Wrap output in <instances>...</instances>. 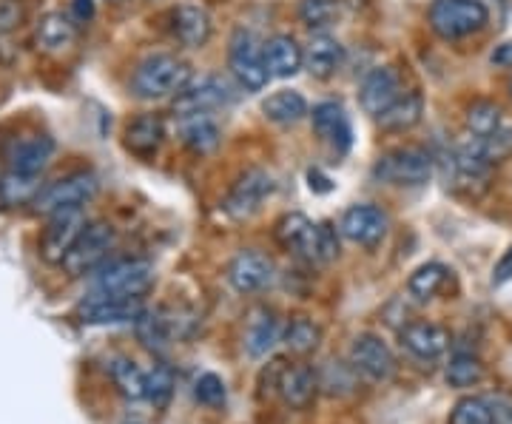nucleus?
<instances>
[{"instance_id":"f257e3e1","label":"nucleus","mask_w":512,"mask_h":424,"mask_svg":"<svg viewBox=\"0 0 512 424\" xmlns=\"http://www.w3.org/2000/svg\"><path fill=\"white\" fill-rule=\"evenodd\" d=\"M194 69L191 63L177 55H151L146 57L131 74V92L140 100H163L174 97L191 86Z\"/></svg>"},{"instance_id":"f03ea898","label":"nucleus","mask_w":512,"mask_h":424,"mask_svg":"<svg viewBox=\"0 0 512 424\" xmlns=\"http://www.w3.org/2000/svg\"><path fill=\"white\" fill-rule=\"evenodd\" d=\"M427 20L444 40H461L481 32L490 23V12L481 0H433Z\"/></svg>"},{"instance_id":"7ed1b4c3","label":"nucleus","mask_w":512,"mask_h":424,"mask_svg":"<svg viewBox=\"0 0 512 424\" xmlns=\"http://www.w3.org/2000/svg\"><path fill=\"white\" fill-rule=\"evenodd\" d=\"M154 285V265L148 259H114L94 277V294L143 299Z\"/></svg>"},{"instance_id":"20e7f679","label":"nucleus","mask_w":512,"mask_h":424,"mask_svg":"<svg viewBox=\"0 0 512 424\" xmlns=\"http://www.w3.org/2000/svg\"><path fill=\"white\" fill-rule=\"evenodd\" d=\"M114 242H117V234L109 222H89L86 231L72 245V251L63 259L66 274L69 277H86V274L97 271L109 259Z\"/></svg>"},{"instance_id":"39448f33","label":"nucleus","mask_w":512,"mask_h":424,"mask_svg":"<svg viewBox=\"0 0 512 424\" xmlns=\"http://www.w3.org/2000/svg\"><path fill=\"white\" fill-rule=\"evenodd\" d=\"M97 188H100V180L92 171H74L69 177H60L46 188H40V194L32 205H35L37 214L52 217L57 211H66V208H83L97 194Z\"/></svg>"},{"instance_id":"423d86ee","label":"nucleus","mask_w":512,"mask_h":424,"mask_svg":"<svg viewBox=\"0 0 512 424\" xmlns=\"http://www.w3.org/2000/svg\"><path fill=\"white\" fill-rule=\"evenodd\" d=\"M228 66L237 77V83L248 92H259L268 86V66H265V55H262V46L254 37V32L248 29H234L231 43H228Z\"/></svg>"},{"instance_id":"0eeeda50","label":"nucleus","mask_w":512,"mask_h":424,"mask_svg":"<svg viewBox=\"0 0 512 424\" xmlns=\"http://www.w3.org/2000/svg\"><path fill=\"white\" fill-rule=\"evenodd\" d=\"M433 174V157L419 146L393 148L379 157L373 177L390 185H424Z\"/></svg>"},{"instance_id":"6e6552de","label":"nucleus","mask_w":512,"mask_h":424,"mask_svg":"<svg viewBox=\"0 0 512 424\" xmlns=\"http://www.w3.org/2000/svg\"><path fill=\"white\" fill-rule=\"evenodd\" d=\"M271 194H274V177L265 168H245L231 185L222 208L231 220H251Z\"/></svg>"},{"instance_id":"1a4fd4ad","label":"nucleus","mask_w":512,"mask_h":424,"mask_svg":"<svg viewBox=\"0 0 512 424\" xmlns=\"http://www.w3.org/2000/svg\"><path fill=\"white\" fill-rule=\"evenodd\" d=\"M350 365L365 376L367 382H390L396 376V356L387 348V342L376 333H359L350 345Z\"/></svg>"},{"instance_id":"9d476101","label":"nucleus","mask_w":512,"mask_h":424,"mask_svg":"<svg viewBox=\"0 0 512 424\" xmlns=\"http://www.w3.org/2000/svg\"><path fill=\"white\" fill-rule=\"evenodd\" d=\"M86 214H83V208H66V211H57L49 217V225H46V231H43V240H40V254L46 262H60L63 265V259L66 254L72 251V245L77 242V237L86 231Z\"/></svg>"},{"instance_id":"9b49d317","label":"nucleus","mask_w":512,"mask_h":424,"mask_svg":"<svg viewBox=\"0 0 512 424\" xmlns=\"http://www.w3.org/2000/svg\"><path fill=\"white\" fill-rule=\"evenodd\" d=\"M390 220L379 205H350L339 220V234L362 248H376L387 237Z\"/></svg>"},{"instance_id":"f8f14e48","label":"nucleus","mask_w":512,"mask_h":424,"mask_svg":"<svg viewBox=\"0 0 512 424\" xmlns=\"http://www.w3.org/2000/svg\"><path fill=\"white\" fill-rule=\"evenodd\" d=\"M311 123L316 137L333 151V154H348L350 143H353V129H350V117L342 103H316L311 111Z\"/></svg>"},{"instance_id":"ddd939ff","label":"nucleus","mask_w":512,"mask_h":424,"mask_svg":"<svg viewBox=\"0 0 512 424\" xmlns=\"http://www.w3.org/2000/svg\"><path fill=\"white\" fill-rule=\"evenodd\" d=\"M225 277L237 294H256L274 282V262L254 248H248V251H239L237 257L228 262Z\"/></svg>"},{"instance_id":"4468645a","label":"nucleus","mask_w":512,"mask_h":424,"mask_svg":"<svg viewBox=\"0 0 512 424\" xmlns=\"http://www.w3.org/2000/svg\"><path fill=\"white\" fill-rule=\"evenodd\" d=\"M77 314L86 325H123V322H137V316L143 314V305L134 296L92 294L80 305Z\"/></svg>"},{"instance_id":"2eb2a0df","label":"nucleus","mask_w":512,"mask_h":424,"mask_svg":"<svg viewBox=\"0 0 512 424\" xmlns=\"http://www.w3.org/2000/svg\"><path fill=\"white\" fill-rule=\"evenodd\" d=\"M234 100V92L231 86L222 80V77H202L200 83L188 86L183 92L177 94L174 100V111L185 117V114H208V111L222 109Z\"/></svg>"},{"instance_id":"dca6fc26","label":"nucleus","mask_w":512,"mask_h":424,"mask_svg":"<svg viewBox=\"0 0 512 424\" xmlns=\"http://www.w3.org/2000/svg\"><path fill=\"white\" fill-rule=\"evenodd\" d=\"M282 339V322L276 316L274 308L268 305H256L254 311L248 314L245 322V333H242V348L251 359H262L274 351L276 342Z\"/></svg>"},{"instance_id":"f3484780","label":"nucleus","mask_w":512,"mask_h":424,"mask_svg":"<svg viewBox=\"0 0 512 424\" xmlns=\"http://www.w3.org/2000/svg\"><path fill=\"white\" fill-rule=\"evenodd\" d=\"M402 77L390 66H379L367 74L362 89H359V103L370 117H379L402 97Z\"/></svg>"},{"instance_id":"a211bd4d","label":"nucleus","mask_w":512,"mask_h":424,"mask_svg":"<svg viewBox=\"0 0 512 424\" xmlns=\"http://www.w3.org/2000/svg\"><path fill=\"white\" fill-rule=\"evenodd\" d=\"M399 339L404 351L416 356L419 362H436L450 348V333L436 322H410L402 328Z\"/></svg>"},{"instance_id":"6ab92c4d","label":"nucleus","mask_w":512,"mask_h":424,"mask_svg":"<svg viewBox=\"0 0 512 424\" xmlns=\"http://www.w3.org/2000/svg\"><path fill=\"white\" fill-rule=\"evenodd\" d=\"M171 32L177 37V43L185 46V49H202L208 40H211V15L202 9V6H194V3H183L171 12Z\"/></svg>"},{"instance_id":"aec40b11","label":"nucleus","mask_w":512,"mask_h":424,"mask_svg":"<svg viewBox=\"0 0 512 424\" xmlns=\"http://www.w3.org/2000/svg\"><path fill=\"white\" fill-rule=\"evenodd\" d=\"M319 370H313L311 365L299 362V365H288L282 382H279V396L282 402L293 410H308L319 393Z\"/></svg>"},{"instance_id":"412c9836","label":"nucleus","mask_w":512,"mask_h":424,"mask_svg":"<svg viewBox=\"0 0 512 424\" xmlns=\"http://www.w3.org/2000/svg\"><path fill=\"white\" fill-rule=\"evenodd\" d=\"M74 40H77V23L63 12H49L37 20L35 46L43 55H63L72 49Z\"/></svg>"},{"instance_id":"4be33fe9","label":"nucleus","mask_w":512,"mask_h":424,"mask_svg":"<svg viewBox=\"0 0 512 424\" xmlns=\"http://www.w3.org/2000/svg\"><path fill=\"white\" fill-rule=\"evenodd\" d=\"M342 63H345V46L328 32H316L305 46V69L319 80L333 77L342 69Z\"/></svg>"},{"instance_id":"5701e85b","label":"nucleus","mask_w":512,"mask_h":424,"mask_svg":"<svg viewBox=\"0 0 512 424\" xmlns=\"http://www.w3.org/2000/svg\"><path fill=\"white\" fill-rule=\"evenodd\" d=\"M262 55H265L268 74L279 80L293 77L305 66V49L291 35H274L268 43H262Z\"/></svg>"},{"instance_id":"b1692460","label":"nucleus","mask_w":512,"mask_h":424,"mask_svg":"<svg viewBox=\"0 0 512 424\" xmlns=\"http://www.w3.org/2000/svg\"><path fill=\"white\" fill-rule=\"evenodd\" d=\"M52 154H55V140L52 137H46V134L26 137V140H20L12 148V154H9V171L40 177L46 171V166H49Z\"/></svg>"},{"instance_id":"393cba45","label":"nucleus","mask_w":512,"mask_h":424,"mask_svg":"<svg viewBox=\"0 0 512 424\" xmlns=\"http://www.w3.org/2000/svg\"><path fill=\"white\" fill-rule=\"evenodd\" d=\"M165 140V123L160 114H140L126 126V148L131 154L151 160Z\"/></svg>"},{"instance_id":"a878e982","label":"nucleus","mask_w":512,"mask_h":424,"mask_svg":"<svg viewBox=\"0 0 512 424\" xmlns=\"http://www.w3.org/2000/svg\"><path fill=\"white\" fill-rule=\"evenodd\" d=\"M137 336H140V342L146 345L148 351H157L163 353L171 348V342H174V336H180L177 331V316L165 314V311H143V314L137 316Z\"/></svg>"},{"instance_id":"bb28decb","label":"nucleus","mask_w":512,"mask_h":424,"mask_svg":"<svg viewBox=\"0 0 512 424\" xmlns=\"http://www.w3.org/2000/svg\"><path fill=\"white\" fill-rule=\"evenodd\" d=\"M180 120H183L180 123V137H183V143L194 154H211V151H217L222 131L214 123L211 114H185Z\"/></svg>"},{"instance_id":"cd10ccee","label":"nucleus","mask_w":512,"mask_h":424,"mask_svg":"<svg viewBox=\"0 0 512 424\" xmlns=\"http://www.w3.org/2000/svg\"><path fill=\"white\" fill-rule=\"evenodd\" d=\"M421 114H424V100H421L419 92H404L390 109L379 114V126L384 131H393V134H402V131H410L413 126L421 123Z\"/></svg>"},{"instance_id":"c85d7f7f","label":"nucleus","mask_w":512,"mask_h":424,"mask_svg":"<svg viewBox=\"0 0 512 424\" xmlns=\"http://www.w3.org/2000/svg\"><path fill=\"white\" fill-rule=\"evenodd\" d=\"M262 114L276 123V126H296L302 117H308V100L299 92H291V89H282V92H274L265 103H262Z\"/></svg>"},{"instance_id":"c756f323","label":"nucleus","mask_w":512,"mask_h":424,"mask_svg":"<svg viewBox=\"0 0 512 424\" xmlns=\"http://www.w3.org/2000/svg\"><path fill=\"white\" fill-rule=\"evenodd\" d=\"M296 257H302L305 262H311V265L313 262H316V265H330L333 259L339 257V234H336V228H333L330 222L313 225L308 240L299 248Z\"/></svg>"},{"instance_id":"7c9ffc66","label":"nucleus","mask_w":512,"mask_h":424,"mask_svg":"<svg viewBox=\"0 0 512 424\" xmlns=\"http://www.w3.org/2000/svg\"><path fill=\"white\" fill-rule=\"evenodd\" d=\"M282 342L288 345V351L296 353V356H308L319 348L322 342V328L308 319V316H293L288 322V328L282 333Z\"/></svg>"},{"instance_id":"2f4dec72","label":"nucleus","mask_w":512,"mask_h":424,"mask_svg":"<svg viewBox=\"0 0 512 424\" xmlns=\"http://www.w3.org/2000/svg\"><path fill=\"white\" fill-rule=\"evenodd\" d=\"M319 388L328 396H353L359 388V370L345 362H325V368L319 370Z\"/></svg>"},{"instance_id":"473e14b6","label":"nucleus","mask_w":512,"mask_h":424,"mask_svg":"<svg viewBox=\"0 0 512 424\" xmlns=\"http://www.w3.org/2000/svg\"><path fill=\"white\" fill-rule=\"evenodd\" d=\"M447 277H450L447 265H441V262H427V265H421V268H416V271L410 274V279H407V291H410V296H416L419 302H427V299H433V296L444 288Z\"/></svg>"},{"instance_id":"72a5a7b5","label":"nucleus","mask_w":512,"mask_h":424,"mask_svg":"<svg viewBox=\"0 0 512 424\" xmlns=\"http://www.w3.org/2000/svg\"><path fill=\"white\" fill-rule=\"evenodd\" d=\"M313 222L305 217V214H299V211H291V214H282L274 225V240L288 251V254H299V248H302V242L308 240V234H311Z\"/></svg>"},{"instance_id":"f704fd0d","label":"nucleus","mask_w":512,"mask_h":424,"mask_svg":"<svg viewBox=\"0 0 512 424\" xmlns=\"http://www.w3.org/2000/svg\"><path fill=\"white\" fill-rule=\"evenodd\" d=\"M111 382L117 385V390L126 396V399H143L146 396V373L137 368L131 359L126 356H117L109 362Z\"/></svg>"},{"instance_id":"c9c22d12","label":"nucleus","mask_w":512,"mask_h":424,"mask_svg":"<svg viewBox=\"0 0 512 424\" xmlns=\"http://www.w3.org/2000/svg\"><path fill=\"white\" fill-rule=\"evenodd\" d=\"M37 194H40V177L9 171V174L0 180V203H6V205L35 203Z\"/></svg>"},{"instance_id":"e433bc0d","label":"nucleus","mask_w":512,"mask_h":424,"mask_svg":"<svg viewBox=\"0 0 512 424\" xmlns=\"http://www.w3.org/2000/svg\"><path fill=\"white\" fill-rule=\"evenodd\" d=\"M444 379L450 388H473L484 379V365L473 353H456L444 370Z\"/></svg>"},{"instance_id":"4c0bfd02","label":"nucleus","mask_w":512,"mask_h":424,"mask_svg":"<svg viewBox=\"0 0 512 424\" xmlns=\"http://www.w3.org/2000/svg\"><path fill=\"white\" fill-rule=\"evenodd\" d=\"M174 370L168 365H154L151 373H146V399L154 405V410H165L171 396H174Z\"/></svg>"},{"instance_id":"58836bf2","label":"nucleus","mask_w":512,"mask_h":424,"mask_svg":"<svg viewBox=\"0 0 512 424\" xmlns=\"http://www.w3.org/2000/svg\"><path fill=\"white\" fill-rule=\"evenodd\" d=\"M501 126V106L493 100H476L467 109V129L473 131V137H487Z\"/></svg>"},{"instance_id":"ea45409f","label":"nucleus","mask_w":512,"mask_h":424,"mask_svg":"<svg viewBox=\"0 0 512 424\" xmlns=\"http://www.w3.org/2000/svg\"><path fill=\"white\" fill-rule=\"evenodd\" d=\"M339 15V0H302L299 3V20L311 32H325Z\"/></svg>"},{"instance_id":"a19ab883","label":"nucleus","mask_w":512,"mask_h":424,"mask_svg":"<svg viewBox=\"0 0 512 424\" xmlns=\"http://www.w3.org/2000/svg\"><path fill=\"white\" fill-rule=\"evenodd\" d=\"M478 146H481V154H484V160H487L490 166H501V163H507V160L512 157V126H498L493 134L481 137V140H478Z\"/></svg>"},{"instance_id":"79ce46f5","label":"nucleus","mask_w":512,"mask_h":424,"mask_svg":"<svg viewBox=\"0 0 512 424\" xmlns=\"http://www.w3.org/2000/svg\"><path fill=\"white\" fill-rule=\"evenodd\" d=\"M450 424H493V413L484 396H464L458 399L453 413H450Z\"/></svg>"},{"instance_id":"37998d69","label":"nucleus","mask_w":512,"mask_h":424,"mask_svg":"<svg viewBox=\"0 0 512 424\" xmlns=\"http://www.w3.org/2000/svg\"><path fill=\"white\" fill-rule=\"evenodd\" d=\"M194 396H197L200 405L220 407L225 402V382L217 373H202L197 385H194Z\"/></svg>"},{"instance_id":"c03bdc74","label":"nucleus","mask_w":512,"mask_h":424,"mask_svg":"<svg viewBox=\"0 0 512 424\" xmlns=\"http://www.w3.org/2000/svg\"><path fill=\"white\" fill-rule=\"evenodd\" d=\"M288 370V362L285 359H271L262 373H259V396L262 399H271V396H279V382Z\"/></svg>"},{"instance_id":"a18cd8bd","label":"nucleus","mask_w":512,"mask_h":424,"mask_svg":"<svg viewBox=\"0 0 512 424\" xmlns=\"http://www.w3.org/2000/svg\"><path fill=\"white\" fill-rule=\"evenodd\" d=\"M490 413H493V424H512V396L510 393H490L484 396Z\"/></svg>"},{"instance_id":"49530a36","label":"nucleus","mask_w":512,"mask_h":424,"mask_svg":"<svg viewBox=\"0 0 512 424\" xmlns=\"http://www.w3.org/2000/svg\"><path fill=\"white\" fill-rule=\"evenodd\" d=\"M20 20H23V9L18 0H0V32L18 29Z\"/></svg>"},{"instance_id":"de8ad7c7","label":"nucleus","mask_w":512,"mask_h":424,"mask_svg":"<svg viewBox=\"0 0 512 424\" xmlns=\"http://www.w3.org/2000/svg\"><path fill=\"white\" fill-rule=\"evenodd\" d=\"M512 279V245L504 251V257L501 262L495 265V274H493V285H504V282H510Z\"/></svg>"},{"instance_id":"09e8293b","label":"nucleus","mask_w":512,"mask_h":424,"mask_svg":"<svg viewBox=\"0 0 512 424\" xmlns=\"http://www.w3.org/2000/svg\"><path fill=\"white\" fill-rule=\"evenodd\" d=\"M114 3H120V0H114Z\"/></svg>"}]
</instances>
